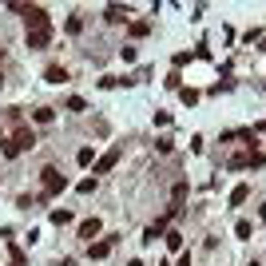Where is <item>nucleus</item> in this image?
I'll return each mask as SVG.
<instances>
[{
  "label": "nucleus",
  "instance_id": "obj_1",
  "mask_svg": "<svg viewBox=\"0 0 266 266\" xmlns=\"http://www.w3.org/2000/svg\"><path fill=\"white\" fill-rule=\"evenodd\" d=\"M32 143H36V139H32V127L20 123V127L12 131V139H4V143H0V151H4V159H16V155H20L24 147H32Z\"/></svg>",
  "mask_w": 266,
  "mask_h": 266
},
{
  "label": "nucleus",
  "instance_id": "obj_2",
  "mask_svg": "<svg viewBox=\"0 0 266 266\" xmlns=\"http://www.w3.org/2000/svg\"><path fill=\"white\" fill-rule=\"evenodd\" d=\"M40 179H44V195H48V199H52V195H60L64 187H68V179L60 175L56 167H44V171H40Z\"/></svg>",
  "mask_w": 266,
  "mask_h": 266
},
{
  "label": "nucleus",
  "instance_id": "obj_3",
  "mask_svg": "<svg viewBox=\"0 0 266 266\" xmlns=\"http://www.w3.org/2000/svg\"><path fill=\"white\" fill-rule=\"evenodd\" d=\"M52 44V24L48 28H28V48L36 52V48H48Z\"/></svg>",
  "mask_w": 266,
  "mask_h": 266
},
{
  "label": "nucleus",
  "instance_id": "obj_4",
  "mask_svg": "<svg viewBox=\"0 0 266 266\" xmlns=\"http://www.w3.org/2000/svg\"><path fill=\"white\" fill-rule=\"evenodd\" d=\"M119 163V147H111V151H104V159L96 163V179H104L107 171H111V167H116Z\"/></svg>",
  "mask_w": 266,
  "mask_h": 266
},
{
  "label": "nucleus",
  "instance_id": "obj_5",
  "mask_svg": "<svg viewBox=\"0 0 266 266\" xmlns=\"http://www.w3.org/2000/svg\"><path fill=\"white\" fill-rule=\"evenodd\" d=\"M24 16H28V28H48V12L40 8V4H36V8L28 4V12H24Z\"/></svg>",
  "mask_w": 266,
  "mask_h": 266
},
{
  "label": "nucleus",
  "instance_id": "obj_6",
  "mask_svg": "<svg viewBox=\"0 0 266 266\" xmlns=\"http://www.w3.org/2000/svg\"><path fill=\"white\" fill-rule=\"evenodd\" d=\"M187 203V183H175V191H171V215H179Z\"/></svg>",
  "mask_w": 266,
  "mask_h": 266
},
{
  "label": "nucleus",
  "instance_id": "obj_7",
  "mask_svg": "<svg viewBox=\"0 0 266 266\" xmlns=\"http://www.w3.org/2000/svg\"><path fill=\"white\" fill-rule=\"evenodd\" d=\"M100 231H104V222H100V219H84V222H80V238H96Z\"/></svg>",
  "mask_w": 266,
  "mask_h": 266
},
{
  "label": "nucleus",
  "instance_id": "obj_8",
  "mask_svg": "<svg viewBox=\"0 0 266 266\" xmlns=\"http://www.w3.org/2000/svg\"><path fill=\"white\" fill-rule=\"evenodd\" d=\"M111 242H116V238H104V242H91V246H88V258H107V254H111Z\"/></svg>",
  "mask_w": 266,
  "mask_h": 266
},
{
  "label": "nucleus",
  "instance_id": "obj_9",
  "mask_svg": "<svg viewBox=\"0 0 266 266\" xmlns=\"http://www.w3.org/2000/svg\"><path fill=\"white\" fill-rule=\"evenodd\" d=\"M104 16L111 20V24H127V8H119V4H107Z\"/></svg>",
  "mask_w": 266,
  "mask_h": 266
},
{
  "label": "nucleus",
  "instance_id": "obj_10",
  "mask_svg": "<svg viewBox=\"0 0 266 266\" xmlns=\"http://www.w3.org/2000/svg\"><path fill=\"white\" fill-rule=\"evenodd\" d=\"M246 195H251V187H246V183H238L235 191H231V207H242V203H246Z\"/></svg>",
  "mask_w": 266,
  "mask_h": 266
},
{
  "label": "nucleus",
  "instance_id": "obj_11",
  "mask_svg": "<svg viewBox=\"0 0 266 266\" xmlns=\"http://www.w3.org/2000/svg\"><path fill=\"white\" fill-rule=\"evenodd\" d=\"M44 80H48V84H68V72H64V68H48Z\"/></svg>",
  "mask_w": 266,
  "mask_h": 266
},
{
  "label": "nucleus",
  "instance_id": "obj_12",
  "mask_svg": "<svg viewBox=\"0 0 266 266\" xmlns=\"http://www.w3.org/2000/svg\"><path fill=\"white\" fill-rule=\"evenodd\" d=\"M36 123H52V119H56V111H52V107H36Z\"/></svg>",
  "mask_w": 266,
  "mask_h": 266
},
{
  "label": "nucleus",
  "instance_id": "obj_13",
  "mask_svg": "<svg viewBox=\"0 0 266 266\" xmlns=\"http://www.w3.org/2000/svg\"><path fill=\"white\" fill-rule=\"evenodd\" d=\"M75 163H80V167H88V163H96V151H91V147H80V155H75Z\"/></svg>",
  "mask_w": 266,
  "mask_h": 266
},
{
  "label": "nucleus",
  "instance_id": "obj_14",
  "mask_svg": "<svg viewBox=\"0 0 266 266\" xmlns=\"http://www.w3.org/2000/svg\"><path fill=\"white\" fill-rule=\"evenodd\" d=\"M52 222H56V226H68V222H72V211H52Z\"/></svg>",
  "mask_w": 266,
  "mask_h": 266
},
{
  "label": "nucleus",
  "instance_id": "obj_15",
  "mask_svg": "<svg viewBox=\"0 0 266 266\" xmlns=\"http://www.w3.org/2000/svg\"><path fill=\"white\" fill-rule=\"evenodd\" d=\"M96 183H100V179L91 175V179H84V183H80V187H75V191H80V195H91V191H96Z\"/></svg>",
  "mask_w": 266,
  "mask_h": 266
},
{
  "label": "nucleus",
  "instance_id": "obj_16",
  "mask_svg": "<svg viewBox=\"0 0 266 266\" xmlns=\"http://www.w3.org/2000/svg\"><path fill=\"white\" fill-rule=\"evenodd\" d=\"M235 235H238V238H251V235H254V226H251V222H246V219H242V222H238V226H235Z\"/></svg>",
  "mask_w": 266,
  "mask_h": 266
},
{
  "label": "nucleus",
  "instance_id": "obj_17",
  "mask_svg": "<svg viewBox=\"0 0 266 266\" xmlns=\"http://www.w3.org/2000/svg\"><path fill=\"white\" fill-rule=\"evenodd\" d=\"M147 32H151L147 20H135V24H131V36H147Z\"/></svg>",
  "mask_w": 266,
  "mask_h": 266
},
{
  "label": "nucleus",
  "instance_id": "obj_18",
  "mask_svg": "<svg viewBox=\"0 0 266 266\" xmlns=\"http://www.w3.org/2000/svg\"><path fill=\"white\" fill-rule=\"evenodd\" d=\"M179 96H183V104H199V91H195V88H183Z\"/></svg>",
  "mask_w": 266,
  "mask_h": 266
},
{
  "label": "nucleus",
  "instance_id": "obj_19",
  "mask_svg": "<svg viewBox=\"0 0 266 266\" xmlns=\"http://www.w3.org/2000/svg\"><path fill=\"white\" fill-rule=\"evenodd\" d=\"M167 246H171V251H179V246H183V238H179L175 231H167Z\"/></svg>",
  "mask_w": 266,
  "mask_h": 266
},
{
  "label": "nucleus",
  "instance_id": "obj_20",
  "mask_svg": "<svg viewBox=\"0 0 266 266\" xmlns=\"http://www.w3.org/2000/svg\"><path fill=\"white\" fill-rule=\"evenodd\" d=\"M119 60H123V64H135V48L127 44V48H123V52H119Z\"/></svg>",
  "mask_w": 266,
  "mask_h": 266
},
{
  "label": "nucleus",
  "instance_id": "obj_21",
  "mask_svg": "<svg viewBox=\"0 0 266 266\" xmlns=\"http://www.w3.org/2000/svg\"><path fill=\"white\" fill-rule=\"evenodd\" d=\"M179 266H191V258H183V262H179Z\"/></svg>",
  "mask_w": 266,
  "mask_h": 266
},
{
  "label": "nucleus",
  "instance_id": "obj_22",
  "mask_svg": "<svg viewBox=\"0 0 266 266\" xmlns=\"http://www.w3.org/2000/svg\"><path fill=\"white\" fill-rule=\"evenodd\" d=\"M251 266H262V262H251Z\"/></svg>",
  "mask_w": 266,
  "mask_h": 266
},
{
  "label": "nucleus",
  "instance_id": "obj_23",
  "mask_svg": "<svg viewBox=\"0 0 266 266\" xmlns=\"http://www.w3.org/2000/svg\"><path fill=\"white\" fill-rule=\"evenodd\" d=\"M0 84H4V75H0Z\"/></svg>",
  "mask_w": 266,
  "mask_h": 266
}]
</instances>
